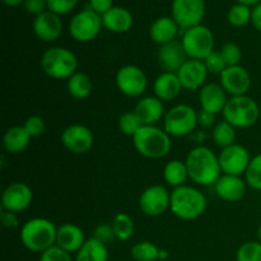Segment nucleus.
<instances>
[{"label":"nucleus","mask_w":261,"mask_h":261,"mask_svg":"<svg viewBox=\"0 0 261 261\" xmlns=\"http://www.w3.org/2000/svg\"><path fill=\"white\" fill-rule=\"evenodd\" d=\"M41 68L50 78L66 79L68 81L78 68V59L69 48L50 47L41 56Z\"/></svg>","instance_id":"5"},{"label":"nucleus","mask_w":261,"mask_h":261,"mask_svg":"<svg viewBox=\"0 0 261 261\" xmlns=\"http://www.w3.org/2000/svg\"><path fill=\"white\" fill-rule=\"evenodd\" d=\"M222 114L223 119L236 129H246L256 124L260 116V109L256 101L246 94L231 97L227 101Z\"/></svg>","instance_id":"6"},{"label":"nucleus","mask_w":261,"mask_h":261,"mask_svg":"<svg viewBox=\"0 0 261 261\" xmlns=\"http://www.w3.org/2000/svg\"><path fill=\"white\" fill-rule=\"evenodd\" d=\"M157 56L160 65L165 69V71L170 73H177L181 66L189 60L182 42L177 40L161 45Z\"/></svg>","instance_id":"17"},{"label":"nucleus","mask_w":261,"mask_h":261,"mask_svg":"<svg viewBox=\"0 0 261 261\" xmlns=\"http://www.w3.org/2000/svg\"><path fill=\"white\" fill-rule=\"evenodd\" d=\"M181 89L182 86L177 74L170 71H163L160 74L153 84L155 97H158L161 101H172L180 94Z\"/></svg>","instance_id":"24"},{"label":"nucleus","mask_w":261,"mask_h":261,"mask_svg":"<svg viewBox=\"0 0 261 261\" xmlns=\"http://www.w3.org/2000/svg\"><path fill=\"white\" fill-rule=\"evenodd\" d=\"M116 261H124V260H116Z\"/></svg>","instance_id":"52"},{"label":"nucleus","mask_w":261,"mask_h":261,"mask_svg":"<svg viewBox=\"0 0 261 261\" xmlns=\"http://www.w3.org/2000/svg\"><path fill=\"white\" fill-rule=\"evenodd\" d=\"M205 15L204 0H173L172 18L178 27L189 30L201 23Z\"/></svg>","instance_id":"10"},{"label":"nucleus","mask_w":261,"mask_h":261,"mask_svg":"<svg viewBox=\"0 0 261 261\" xmlns=\"http://www.w3.org/2000/svg\"><path fill=\"white\" fill-rule=\"evenodd\" d=\"M171 212L177 218L193 221L203 216L206 211V198L193 186L182 185L171 193Z\"/></svg>","instance_id":"3"},{"label":"nucleus","mask_w":261,"mask_h":261,"mask_svg":"<svg viewBox=\"0 0 261 261\" xmlns=\"http://www.w3.org/2000/svg\"><path fill=\"white\" fill-rule=\"evenodd\" d=\"M178 24L172 17H161L150 24L149 36L158 45H165L176 40L178 33Z\"/></svg>","instance_id":"26"},{"label":"nucleus","mask_w":261,"mask_h":261,"mask_svg":"<svg viewBox=\"0 0 261 261\" xmlns=\"http://www.w3.org/2000/svg\"><path fill=\"white\" fill-rule=\"evenodd\" d=\"M236 259L237 261H261V242H245L237 250Z\"/></svg>","instance_id":"37"},{"label":"nucleus","mask_w":261,"mask_h":261,"mask_svg":"<svg viewBox=\"0 0 261 261\" xmlns=\"http://www.w3.org/2000/svg\"><path fill=\"white\" fill-rule=\"evenodd\" d=\"M31 135L23 126H12L5 132L4 137H3V145L4 149L10 154H19V153L24 152L27 147L30 145Z\"/></svg>","instance_id":"27"},{"label":"nucleus","mask_w":261,"mask_h":261,"mask_svg":"<svg viewBox=\"0 0 261 261\" xmlns=\"http://www.w3.org/2000/svg\"><path fill=\"white\" fill-rule=\"evenodd\" d=\"M23 5H24L25 12L30 13V14H35L37 17V15L46 12L47 0H24Z\"/></svg>","instance_id":"44"},{"label":"nucleus","mask_w":261,"mask_h":261,"mask_svg":"<svg viewBox=\"0 0 261 261\" xmlns=\"http://www.w3.org/2000/svg\"><path fill=\"white\" fill-rule=\"evenodd\" d=\"M102 23L106 30L114 33H125L132 28L133 15L122 7H114L102 15Z\"/></svg>","instance_id":"25"},{"label":"nucleus","mask_w":261,"mask_h":261,"mask_svg":"<svg viewBox=\"0 0 261 261\" xmlns=\"http://www.w3.org/2000/svg\"><path fill=\"white\" fill-rule=\"evenodd\" d=\"M58 227L46 218H33L20 228V241L32 252H45L56 245Z\"/></svg>","instance_id":"2"},{"label":"nucleus","mask_w":261,"mask_h":261,"mask_svg":"<svg viewBox=\"0 0 261 261\" xmlns=\"http://www.w3.org/2000/svg\"><path fill=\"white\" fill-rule=\"evenodd\" d=\"M257 237H259V241L261 242V223L259 226V229H257Z\"/></svg>","instance_id":"51"},{"label":"nucleus","mask_w":261,"mask_h":261,"mask_svg":"<svg viewBox=\"0 0 261 261\" xmlns=\"http://www.w3.org/2000/svg\"><path fill=\"white\" fill-rule=\"evenodd\" d=\"M33 199L32 189L24 182H13L2 194L3 211L20 213L31 205Z\"/></svg>","instance_id":"14"},{"label":"nucleus","mask_w":261,"mask_h":261,"mask_svg":"<svg viewBox=\"0 0 261 261\" xmlns=\"http://www.w3.org/2000/svg\"><path fill=\"white\" fill-rule=\"evenodd\" d=\"M216 194L224 201L234 203L244 199L246 195L247 184L242 180L241 176L234 175H222L214 184Z\"/></svg>","instance_id":"20"},{"label":"nucleus","mask_w":261,"mask_h":261,"mask_svg":"<svg viewBox=\"0 0 261 261\" xmlns=\"http://www.w3.org/2000/svg\"><path fill=\"white\" fill-rule=\"evenodd\" d=\"M66 88L71 97L76 99H84L92 93L93 83L88 74L83 73V71H76L68 79Z\"/></svg>","instance_id":"29"},{"label":"nucleus","mask_w":261,"mask_h":261,"mask_svg":"<svg viewBox=\"0 0 261 261\" xmlns=\"http://www.w3.org/2000/svg\"><path fill=\"white\" fill-rule=\"evenodd\" d=\"M184 48L189 59L204 61L214 51V36L208 27L203 24L195 25L184 32Z\"/></svg>","instance_id":"8"},{"label":"nucleus","mask_w":261,"mask_h":261,"mask_svg":"<svg viewBox=\"0 0 261 261\" xmlns=\"http://www.w3.org/2000/svg\"><path fill=\"white\" fill-rule=\"evenodd\" d=\"M214 116H216V115L211 114V112L203 111V110H201V111L198 114V125H200V126H203V127L213 126Z\"/></svg>","instance_id":"47"},{"label":"nucleus","mask_w":261,"mask_h":261,"mask_svg":"<svg viewBox=\"0 0 261 261\" xmlns=\"http://www.w3.org/2000/svg\"><path fill=\"white\" fill-rule=\"evenodd\" d=\"M33 31L35 35L45 42H54L59 40L63 33V22L60 15L50 10L37 15L33 20Z\"/></svg>","instance_id":"19"},{"label":"nucleus","mask_w":261,"mask_h":261,"mask_svg":"<svg viewBox=\"0 0 261 261\" xmlns=\"http://www.w3.org/2000/svg\"><path fill=\"white\" fill-rule=\"evenodd\" d=\"M176 74L180 79L182 88L194 91V89H201V87L205 86L204 83L208 75V69L204 61L189 59Z\"/></svg>","instance_id":"18"},{"label":"nucleus","mask_w":261,"mask_h":261,"mask_svg":"<svg viewBox=\"0 0 261 261\" xmlns=\"http://www.w3.org/2000/svg\"><path fill=\"white\" fill-rule=\"evenodd\" d=\"M245 181L254 190L261 191V153L251 158L245 172Z\"/></svg>","instance_id":"34"},{"label":"nucleus","mask_w":261,"mask_h":261,"mask_svg":"<svg viewBox=\"0 0 261 261\" xmlns=\"http://www.w3.org/2000/svg\"><path fill=\"white\" fill-rule=\"evenodd\" d=\"M227 92L221 84L208 83L201 87L199 92V102L203 111L216 115L223 111L227 103Z\"/></svg>","instance_id":"21"},{"label":"nucleus","mask_w":261,"mask_h":261,"mask_svg":"<svg viewBox=\"0 0 261 261\" xmlns=\"http://www.w3.org/2000/svg\"><path fill=\"white\" fill-rule=\"evenodd\" d=\"M84 232L81 227L73 223H64L58 227L56 246L63 249L69 254H76L86 242Z\"/></svg>","instance_id":"22"},{"label":"nucleus","mask_w":261,"mask_h":261,"mask_svg":"<svg viewBox=\"0 0 261 261\" xmlns=\"http://www.w3.org/2000/svg\"><path fill=\"white\" fill-rule=\"evenodd\" d=\"M198 125V112L189 105H176L163 117L165 132L170 137L181 138L191 134Z\"/></svg>","instance_id":"7"},{"label":"nucleus","mask_w":261,"mask_h":261,"mask_svg":"<svg viewBox=\"0 0 261 261\" xmlns=\"http://www.w3.org/2000/svg\"><path fill=\"white\" fill-rule=\"evenodd\" d=\"M0 219H2L3 226L7 227V228H17L19 226V221H18L17 213H13V212L3 211L0 214Z\"/></svg>","instance_id":"46"},{"label":"nucleus","mask_w":261,"mask_h":261,"mask_svg":"<svg viewBox=\"0 0 261 261\" xmlns=\"http://www.w3.org/2000/svg\"><path fill=\"white\" fill-rule=\"evenodd\" d=\"M112 229L119 241H129L134 233V221L126 213H119L112 221Z\"/></svg>","instance_id":"32"},{"label":"nucleus","mask_w":261,"mask_h":261,"mask_svg":"<svg viewBox=\"0 0 261 261\" xmlns=\"http://www.w3.org/2000/svg\"><path fill=\"white\" fill-rule=\"evenodd\" d=\"M3 3L8 7H18L19 4L24 3V0H3Z\"/></svg>","instance_id":"50"},{"label":"nucleus","mask_w":261,"mask_h":261,"mask_svg":"<svg viewBox=\"0 0 261 261\" xmlns=\"http://www.w3.org/2000/svg\"><path fill=\"white\" fill-rule=\"evenodd\" d=\"M93 237L98 240V241L103 242L105 245L110 244V242H112L115 239H116V237H115L114 229H112V226L111 224H106V223H101L96 227Z\"/></svg>","instance_id":"43"},{"label":"nucleus","mask_w":261,"mask_h":261,"mask_svg":"<svg viewBox=\"0 0 261 261\" xmlns=\"http://www.w3.org/2000/svg\"><path fill=\"white\" fill-rule=\"evenodd\" d=\"M75 261H109L107 245L91 237L75 254Z\"/></svg>","instance_id":"28"},{"label":"nucleus","mask_w":261,"mask_h":261,"mask_svg":"<svg viewBox=\"0 0 261 261\" xmlns=\"http://www.w3.org/2000/svg\"><path fill=\"white\" fill-rule=\"evenodd\" d=\"M78 4V0H47V9L58 15L68 14Z\"/></svg>","instance_id":"40"},{"label":"nucleus","mask_w":261,"mask_h":261,"mask_svg":"<svg viewBox=\"0 0 261 261\" xmlns=\"http://www.w3.org/2000/svg\"><path fill=\"white\" fill-rule=\"evenodd\" d=\"M219 51H221L222 56H223L227 65H240V61H241L242 59V51L239 45H236V43L233 42H227L222 46Z\"/></svg>","instance_id":"38"},{"label":"nucleus","mask_w":261,"mask_h":261,"mask_svg":"<svg viewBox=\"0 0 261 261\" xmlns=\"http://www.w3.org/2000/svg\"><path fill=\"white\" fill-rule=\"evenodd\" d=\"M142 122L138 119L134 111L125 112L119 117V129L120 132L127 137H134L138 130L142 127Z\"/></svg>","instance_id":"36"},{"label":"nucleus","mask_w":261,"mask_h":261,"mask_svg":"<svg viewBox=\"0 0 261 261\" xmlns=\"http://www.w3.org/2000/svg\"><path fill=\"white\" fill-rule=\"evenodd\" d=\"M171 205V194L163 185H153L145 189L139 198V208L145 216L160 217Z\"/></svg>","instance_id":"12"},{"label":"nucleus","mask_w":261,"mask_h":261,"mask_svg":"<svg viewBox=\"0 0 261 261\" xmlns=\"http://www.w3.org/2000/svg\"><path fill=\"white\" fill-rule=\"evenodd\" d=\"M102 25V17L92 9L82 10L71 18L69 32L78 42H89L98 36Z\"/></svg>","instance_id":"9"},{"label":"nucleus","mask_w":261,"mask_h":261,"mask_svg":"<svg viewBox=\"0 0 261 261\" xmlns=\"http://www.w3.org/2000/svg\"><path fill=\"white\" fill-rule=\"evenodd\" d=\"M251 22H252V24L255 25V28L261 32V3L260 4H257L256 7L252 9Z\"/></svg>","instance_id":"48"},{"label":"nucleus","mask_w":261,"mask_h":261,"mask_svg":"<svg viewBox=\"0 0 261 261\" xmlns=\"http://www.w3.org/2000/svg\"><path fill=\"white\" fill-rule=\"evenodd\" d=\"M89 5L91 9L99 15L106 14L110 9L114 8L112 0H89Z\"/></svg>","instance_id":"45"},{"label":"nucleus","mask_w":261,"mask_h":261,"mask_svg":"<svg viewBox=\"0 0 261 261\" xmlns=\"http://www.w3.org/2000/svg\"><path fill=\"white\" fill-rule=\"evenodd\" d=\"M134 112L142 125H154L166 115L163 101L155 96L143 97L135 106Z\"/></svg>","instance_id":"23"},{"label":"nucleus","mask_w":261,"mask_h":261,"mask_svg":"<svg viewBox=\"0 0 261 261\" xmlns=\"http://www.w3.org/2000/svg\"><path fill=\"white\" fill-rule=\"evenodd\" d=\"M204 64H205L206 69H208V73L219 74V75H221L222 71L228 66L226 64V61H224L221 51H216V50H214L213 53H212L211 55L204 60Z\"/></svg>","instance_id":"39"},{"label":"nucleus","mask_w":261,"mask_h":261,"mask_svg":"<svg viewBox=\"0 0 261 261\" xmlns=\"http://www.w3.org/2000/svg\"><path fill=\"white\" fill-rule=\"evenodd\" d=\"M218 160L222 172L224 175L241 176L246 172L251 158H250L249 150L244 145L234 143V144L222 149L221 154L218 155Z\"/></svg>","instance_id":"13"},{"label":"nucleus","mask_w":261,"mask_h":261,"mask_svg":"<svg viewBox=\"0 0 261 261\" xmlns=\"http://www.w3.org/2000/svg\"><path fill=\"white\" fill-rule=\"evenodd\" d=\"M221 86L232 97L246 96L251 87V76L246 68L241 65L227 66L219 75Z\"/></svg>","instance_id":"16"},{"label":"nucleus","mask_w":261,"mask_h":261,"mask_svg":"<svg viewBox=\"0 0 261 261\" xmlns=\"http://www.w3.org/2000/svg\"><path fill=\"white\" fill-rule=\"evenodd\" d=\"M133 144L139 154L150 160H160L171 150V137L155 125H143L133 137Z\"/></svg>","instance_id":"4"},{"label":"nucleus","mask_w":261,"mask_h":261,"mask_svg":"<svg viewBox=\"0 0 261 261\" xmlns=\"http://www.w3.org/2000/svg\"><path fill=\"white\" fill-rule=\"evenodd\" d=\"M189 178L198 185H214L221 177L222 168L218 155L208 147H195L189 152L185 160Z\"/></svg>","instance_id":"1"},{"label":"nucleus","mask_w":261,"mask_h":261,"mask_svg":"<svg viewBox=\"0 0 261 261\" xmlns=\"http://www.w3.org/2000/svg\"><path fill=\"white\" fill-rule=\"evenodd\" d=\"M61 143L69 152L74 154H84L93 147L94 137L89 127L74 124L61 133Z\"/></svg>","instance_id":"15"},{"label":"nucleus","mask_w":261,"mask_h":261,"mask_svg":"<svg viewBox=\"0 0 261 261\" xmlns=\"http://www.w3.org/2000/svg\"><path fill=\"white\" fill-rule=\"evenodd\" d=\"M237 3L239 4H244V5H247V7H256L257 4H260L261 0H237Z\"/></svg>","instance_id":"49"},{"label":"nucleus","mask_w":261,"mask_h":261,"mask_svg":"<svg viewBox=\"0 0 261 261\" xmlns=\"http://www.w3.org/2000/svg\"><path fill=\"white\" fill-rule=\"evenodd\" d=\"M252 10L244 4H234L228 12V22L233 27H245L251 20Z\"/></svg>","instance_id":"35"},{"label":"nucleus","mask_w":261,"mask_h":261,"mask_svg":"<svg viewBox=\"0 0 261 261\" xmlns=\"http://www.w3.org/2000/svg\"><path fill=\"white\" fill-rule=\"evenodd\" d=\"M23 126L25 127V130L28 132V134H30L32 138L42 135L43 133H45V129H46L45 121H43L42 117L36 116V115L28 117V119L25 120V122Z\"/></svg>","instance_id":"41"},{"label":"nucleus","mask_w":261,"mask_h":261,"mask_svg":"<svg viewBox=\"0 0 261 261\" xmlns=\"http://www.w3.org/2000/svg\"><path fill=\"white\" fill-rule=\"evenodd\" d=\"M40 261H73V259H71V254L64 251L63 249L55 245L41 254Z\"/></svg>","instance_id":"42"},{"label":"nucleus","mask_w":261,"mask_h":261,"mask_svg":"<svg viewBox=\"0 0 261 261\" xmlns=\"http://www.w3.org/2000/svg\"><path fill=\"white\" fill-rule=\"evenodd\" d=\"M163 177H165V181L168 185L173 186L175 189L185 185V181L189 178L186 163L180 160L170 161V162L165 166Z\"/></svg>","instance_id":"30"},{"label":"nucleus","mask_w":261,"mask_h":261,"mask_svg":"<svg viewBox=\"0 0 261 261\" xmlns=\"http://www.w3.org/2000/svg\"><path fill=\"white\" fill-rule=\"evenodd\" d=\"M116 86L125 96L140 97L147 89L148 79L139 66L125 65L117 70Z\"/></svg>","instance_id":"11"},{"label":"nucleus","mask_w":261,"mask_h":261,"mask_svg":"<svg viewBox=\"0 0 261 261\" xmlns=\"http://www.w3.org/2000/svg\"><path fill=\"white\" fill-rule=\"evenodd\" d=\"M130 254L137 261H157L161 257V250L153 242L140 241L132 247Z\"/></svg>","instance_id":"33"},{"label":"nucleus","mask_w":261,"mask_h":261,"mask_svg":"<svg viewBox=\"0 0 261 261\" xmlns=\"http://www.w3.org/2000/svg\"><path fill=\"white\" fill-rule=\"evenodd\" d=\"M212 137H213L214 143L223 149V148L234 144V140H236V127L229 124V122H227L226 120H223V121L216 124Z\"/></svg>","instance_id":"31"}]
</instances>
